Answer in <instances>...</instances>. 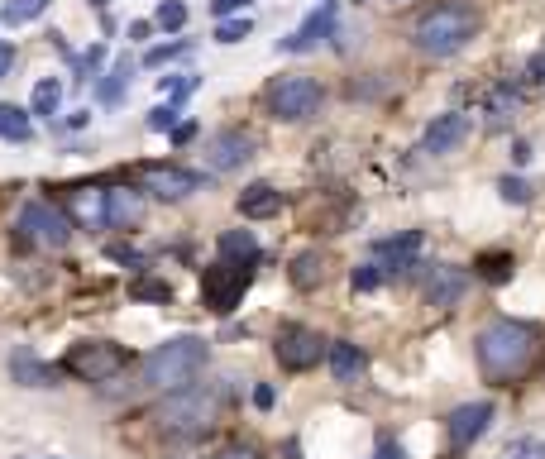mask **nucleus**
I'll list each match as a JSON object with an SVG mask.
<instances>
[{
	"mask_svg": "<svg viewBox=\"0 0 545 459\" xmlns=\"http://www.w3.org/2000/svg\"><path fill=\"white\" fill-rule=\"evenodd\" d=\"M29 134H34V120H29L20 106H0V139H15V144H24Z\"/></svg>",
	"mask_w": 545,
	"mask_h": 459,
	"instance_id": "nucleus-26",
	"label": "nucleus"
},
{
	"mask_svg": "<svg viewBox=\"0 0 545 459\" xmlns=\"http://www.w3.org/2000/svg\"><path fill=\"white\" fill-rule=\"evenodd\" d=\"M416 254H421V230H402L393 240H378L373 244V259L383 273H402V268H412Z\"/></svg>",
	"mask_w": 545,
	"mask_h": 459,
	"instance_id": "nucleus-15",
	"label": "nucleus"
},
{
	"mask_svg": "<svg viewBox=\"0 0 545 459\" xmlns=\"http://www.w3.org/2000/svg\"><path fill=\"white\" fill-rule=\"evenodd\" d=\"M531 77L545 87V53H536V58H531Z\"/></svg>",
	"mask_w": 545,
	"mask_h": 459,
	"instance_id": "nucleus-45",
	"label": "nucleus"
},
{
	"mask_svg": "<svg viewBox=\"0 0 545 459\" xmlns=\"http://www.w3.org/2000/svg\"><path fill=\"white\" fill-rule=\"evenodd\" d=\"M206 177L192 173V168H177V163H144V192H153L158 201H182L201 192Z\"/></svg>",
	"mask_w": 545,
	"mask_h": 459,
	"instance_id": "nucleus-10",
	"label": "nucleus"
},
{
	"mask_svg": "<svg viewBox=\"0 0 545 459\" xmlns=\"http://www.w3.org/2000/svg\"><path fill=\"white\" fill-rule=\"evenodd\" d=\"M249 29H254L249 20H220L216 24V39H220V44H240V39H249Z\"/></svg>",
	"mask_w": 545,
	"mask_h": 459,
	"instance_id": "nucleus-33",
	"label": "nucleus"
},
{
	"mask_svg": "<svg viewBox=\"0 0 545 459\" xmlns=\"http://www.w3.org/2000/svg\"><path fill=\"white\" fill-rule=\"evenodd\" d=\"M220 402H225V388H216V383H192V388H177L168 402H158V407H153V421H158L168 436L197 440L216 426Z\"/></svg>",
	"mask_w": 545,
	"mask_h": 459,
	"instance_id": "nucleus-3",
	"label": "nucleus"
},
{
	"mask_svg": "<svg viewBox=\"0 0 545 459\" xmlns=\"http://www.w3.org/2000/svg\"><path fill=\"white\" fill-rule=\"evenodd\" d=\"M273 402H278V397H273V388H268V383H259V388H254V407H273Z\"/></svg>",
	"mask_w": 545,
	"mask_h": 459,
	"instance_id": "nucleus-42",
	"label": "nucleus"
},
{
	"mask_svg": "<svg viewBox=\"0 0 545 459\" xmlns=\"http://www.w3.org/2000/svg\"><path fill=\"white\" fill-rule=\"evenodd\" d=\"M249 158H254V134L220 130L216 139H211V168H220V173H235V168H244Z\"/></svg>",
	"mask_w": 545,
	"mask_h": 459,
	"instance_id": "nucleus-12",
	"label": "nucleus"
},
{
	"mask_svg": "<svg viewBox=\"0 0 545 459\" xmlns=\"http://www.w3.org/2000/svg\"><path fill=\"white\" fill-rule=\"evenodd\" d=\"M10 63H15V48H10V44H5V39H0V77L10 72Z\"/></svg>",
	"mask_w": 545,
	"mask_h": 459,
	"instance_id": "nucleus-43",
	"label": "nucleus"
},
{
	"mask_svg": "<svg viewBox=\"0 0 545 459\" xmlns=\"http://www.w3.org/2000/svg\"><path fill=\"white\" fill-rule=\"evenodd\" d=\"M10 373H15V383H24V388H58V373L48 369L44 359H34L29 350H15Z\"/></svg>",
	"mask_w": 545,
	"mask_h": 459,
	"instance_id": "nucleus-19",
	"label": "nucleus"
},
{
	"mask_svg": "<svg viewBox=\"0 0 545 459\" xmlns=\"http://www.w3.org/2000/svg\"><path fill=\"white\" fill-rule=\"evenodd\" d=\"M479 273L488 278V283H507V278H512V254H483Z\"/></svg>",
	"mask_w": 545,
	"mask_h": 459,
	"instance_id": "nucleus-30",
	"label": "nucleus"
},
{
	"mask_svg": "<svg viewBox=\"0 0 545 459\" xmlns=\"http://www.w3.org/2000/svg\"><path fill=\"white\" fill-rule=\"evenodd\" d=\"M144 216V197L134 187H110L106 192V230H125V225H139Z\"/></svg>",
	"mask_w": 545,
	"mask_h": 459,
	"instance_id": "nucleus-17",
	"label": "nucleus"
},
{
	"mask_svg": "<svg viewBox=\"0 0 545 459\" xmlns=\"http://www.w3.org/2000/svg\"><path fill=\"white\" fill-rule=\"evenodd\" d=\"M536 359H541V330L536 326L498 316V321H488L479 330V369L488 383L512 388V383H522L526 373L536 369Z\"/></svg>",
	"mask_w": 545,
	"mask_h": 459,
	"instance_id": "nucleus-1",
	"label": "nucleus"
},
{
	"mask_svg": "<svg viewBox=\"0 0 545 459\" xmlns=\"http://www.w3.org/2000/svg\"><path fill=\"white\" fill-rule=\"evenodd\" d=\"M220 259L225 263H254L259 259V244H254L249 230H225V235H220Z\"/></svg>",
	"mask_w": 545,
	"mask_h": 459,
	"instance_id": "nucleus-24",
	"label": "nucleus"
},
{
	"mask_svg": "<svg viewBox=\"0 0 545 459\" xmlns=\"http://www.w3.org/2000/svg\"><path fill=\"white\" fill-rule=\"evenodd\" d=\"M153 24H158V29H187V5H182V0H163V5H158V15H153Z\"/></svg>",
	"mask_w": 545,
	"mask_h": 459,
	"instance_id": "nucleus-29",
	"label": "nucleus"
},
{
	"mask_svg": "<svg viewBox=\"0 0 545 459\" xmlns=\"http://www.w3.org/2000/svg\"><path fill=\"white\" fill-rule=\"evenodd\" d=\"M134 297H139V302H149V297H153V302H168L173 292H168L163 283H153V278H149V283H134Z\"/></svg>",
	"mask_w": 545,
	"mask_h": 459,
	"instance_id": "nucleus-38",
	"label": "nucleus"
},
{
	"mask_svg": "<svg viewBox=\"0 0 545 459\" xmlns=\"http://www.w3.org/2000/svg\"><path fill=\"white\" fill-rule=\"evenodd\" d=\"M292 283L302 287V292H311V287L326 283V254H321V249L297 254V259H292Z\"/></svg>",
	"mask_w": 545,
	"mask_h": 459,
	"instance_id": "nucleus-22",
	"label": "nucleus"
},
{
	"mask_svg": "<svg viewBox=\"0 0 545 459\" xmlns=\"http://www.w3.org/2000/svg\"><path fill=\"white\" fill-rule=\"evenodd\" d=\"M91 5H96V10H101V15H106V5H110V0H91Z\"/></svg>",
	"mask_w": 545,
	"mask_h": 459,
	"instance_id": "nucleus-46",
	"label": "nucleus"
},
{
	"mask_svg": "<svg viewBox=\"0 0 545 459\" xmlns=\"http://www.w3.org/2000/svg\"><path fill=\"white\" fill-rule=\"evenodd\" d=\"M464 134H469V120H464L459 110H450V115H436V120L426 125V134H421V153L440 158V153H450L455 144H464Z\"/></svg>",
	"mask_w": 545,
	"mask_h": 459,
	"instance_id": "nucleus-13",
	"label": "nucleus"
},
{
	"mask_svg": "<svg viewBox=\"0 0 545 459\" xmlns=\"http://www.w3.org/2000/svg\"><path fill=\"white\" fill-rule=\"evenodd\" d=\"M502 459H545V440L541 436H522L507 445V455Z\"/></svg>",
	"mask_w": 545,
	"mask_h": 459,
	"instance_id": "nucleus-31",
	"label": "nucleus"
},
{
	"mask_svg": "<svg viewBox=\"0 0 545 459\" xmlns=\"http://www.w3.org/2000/svg\"><path fill=\"white\" fill-rule=\"evenodd\" d=\"M498 192H502V201H512V206H526V201H531V187H526L522 177H502Z\"/></svg>",
	"mask_w": 545,
	"mask_h": 459,
	"instance_id": "nucleus-34",
	"label": "nucleus"
},
{
	"mask_svg": "<svg viewBox=\"0 0 545 459\" xmlns=\"http://www.w3.org/2000/svg\"><path fill=\"white\" fill-rule=\"evenodd\" d=\"M249 278H254V273H249V263H225V259H220L216 268H206V278H201V297H206L211 311L230 316V311L244 302Z\"/></svg>",
	"mask_w": 545,
	"mask_h": 459,
	"instance_id": "nucleus-8",
	"label": "nucleus"
},
{
	"mask_svg": "<svg viewBox=\"0 0 545 459\" xmlns=\"http://www.w3.org/2000/svg\"><path fill=\"white\" fill-rule=\"evenodd\" d=\"M182 53H192V44H187V39L163 44V48H149V53H144V67H163V63H173V58H182Z\"/></svg>",
	"mask_w": 545,
	"mask_h": 459,
	"instance_id": "nucleus-32",
	"label": "nucleus"
},
{
	"mask_svg": "<svg viewBox=\"0 0 545 459\" xmlns=\"http://www.w3.org/2000/svg\"><path fill=\"white\" fill-rule=\"evenodd\" d=\"M72 225H77V220L63 216L53 201H24L20 206L24 240H34L39 249H67V244H72Z\"/></svg>",
	"mask_w": 545,
	"mask_h": 459,
	"instance_id": "nucleus-7",
	"label": "nucleus"
},
{
	"mask_svg": "<svg viewBox=\"0 0 545 459\" xmlns=\"http://www.w3.org/2000/svg\"><path fill=\"white\" fill-rule=\"evenodd\" d=\"M192 139H197V120H182L173 130V144H192Z\"/></svg>",
	"mask_w": 545,
	"mask_h": 459,
	"instance_id": "nucleus-41",
	"label": "nucleus"
},
{
	"mask_svg": "<svg viewBox=\"0 0 545 459\" xmlns=\"http://www.w3.org/2000/svg\"><path fill=\"white\" fill-rule=\"evenodd\" d=\"M216 459H263V455L254 450V445H244V440H235V445H225V450H220Z\"/></svg>",
	"mask_w": 545,
	"mask_h": 459,
	"instance_id": "nucleus-39",
	"label": "nucleus"
},
{
	"mask_svg": "<svg viewBox=\"0 0 545 459\" xmlns=\"http://www.w3.org/2000/svg\"><path fill=\"white\" fill-rule=\"evenodd\" d=\"M125 91H130V58H120V63H115L106 77L96 82V101H101V106H120V101H125Z\"/></svg>",
	"mask_w": 545,
	"mask_h": 459,
	"instance_id": "nucleus-23",
	"label": "nucleus"
},
{
	"mask_svg": "<svg viewBox=\"0 0 545 459\" xmlns=\"http://www.w3.org/2000/svg\"><path fill=\"white\" fill-rule=\"evenodd\" d=\"M283 211V197L273 192V187H263V182H254V187H244V197H240V216L249 220H268V216H278Z\"/></svg>",
	"mask_w": 545,
	"mask_h": 459,
	"instance_id": "nucleus-21",
	"label": "nucleus"
},
{
	"mask_svg": "<svg viewBox=\"0 0 545 459\" xmlns=\"http://www.w3.org/2000/svg\"><path fill=\"white\" fill-rule=\"evenodd\" d=\"M474 34H479V10H474V5H459V0L431 5V10L412 24V44L421 48L426 58H450V53H459Z\"/></svg>",
	"mask_w": 545,
	"mask_h": 459,
	"instance_id": "nucleus-2",
	"label": "nucleus"
},
{
	"mask_svg": "<svg viewBox=\"0 0 545 459\" xmlns=\"http://www.w3.org/2000/svg\"><path fill=\"white\" fill-rule=\"evenodd\" d=\"M48 10V0H10L5 10H0V20L5 24H29V20H39Z\"/></svg>",
	"mask_w": 545,
	"mask_h": 459,
	"instance_id": "nucleus-27",
	"label": "nucleus"
},
{
	"mask_svg": "<svg viewBox=\"0 0 545 459\" xmlns=\"http://www.w3.org/2000/svg\"><path fill=\"white\" fill-rule=\"evenodd\" d=\"M378 283H383V268H378V263H364V268H354V292H373Z\"/></svg>",
	"mask_w": 545,
	"mask_h": 459,
	"instance_id": "nucleus-36",
	"label": "nucleus"
},
{
	"mask_svg": "<svg viewBox=\"0 0 545 459\" xmlns=\"http://www.w3.org/2000/svg\"><path fill=\"white\" fill-rule=\"evenodd\" d=\"M106 192L110 187H96V182L72 187V220L77 225H106Z\"/></svg>",
	"mask_w": 545,
	"mask_h": 459,
	"instance_id": "nucleus-18",
	"label": "nucleus"
},
{
	"mask_svg": "<svg viewBox=\"0 0 545 459\" xmlns=\"http://www.w3.org/2000/svg\"><path fill=\"white\" fill-rule=\"evenodd\" d=\"M464 287H469V273L464 268H450V263H436L431 268V278H426V302L431 306H455L464 297Z\"/></svg>",
	"mask_w": 545,
	"mask_h": 459,
	"instance_id": "nucleus-16",
	"label": "nucleus"
},
{
	"mask_svg": "<svg viewBox=\"0 0 545 459\" xmlns=\"http://www.w3.org/2000/svg\"><path fill=\"white\" fill-rule=\"evenodd\" d=\"M326 359H330V373H335V383H354L359 373L369 369L364 350H359V345H349V340H335Z\"/></svg>",
	"mask_w": 545,
	"mask_h": 459,
	"instance_id": "nucleus-20",
	"label": "nucleus"
},
{
	"mask_svg": "<svg viewBox=\"0 0 545 459\" xmlns=\"http://www.w3.org/2000/svg\"><path fill=\"white\" fill-rule=\"evenodd\" d=\"M273 354H278V364H283L287 373H306L326 359L330 345L311 326H283L278 330V340H273Z\"/></svg>",
	"mask_w": 545,
	"mask_h": 459,
	"instance_id": "nucleus-9",
	"label": "nucleus"
},
{
	"mask_svg": "<svg viewBox=\"0 0 545 459\" xmlns=\"http://www.w3.org/2000/svg\"><path fill=\"white\" fill-rule=\"evenodd\" d=\"M488 426H493V402H464V407H455L450 412V440H455V450L474 445Z\"/></svg>",
	"mask_w": 545,
	"mask_h": 459,
	"instance_id": "nucleus-11",
	"label": "nucleus"
},
{
	"mask_svg": "<svg viewBox=\"0 0 545 459\" xmlns=\"http://www.w3.org/2000/svg\"><path fill=\"white\" fill-rule=\"evenodd\" d=\"M512 110H517V91L512 87H498L493 96H488V120H493V125H507Z\"/></svg>",
	"mask_w": 545,
	"mask_h": 459,
	"instance_id": "nucleus-28",
	"label": "nucleus"
},
{
	"mask_svg": "<svg viewBox=\"0 0 545 459\" xmlns=\"http://www.w3.org/2000/svg\"><path fill=\"white\" fill-rule=\"evenodd\" d=\"M206 340L201 335H177L168 345H158V350L144 359V383L149 388H163V393H177V388H192V378L206 369Z\"/></svg>",
	"mask_w": 545,
	"mask_h": 459,
	"instance_id": "nucleus-4",
	"label": "nucleus"
},
{
	"mask_svg": "<svg viewBox=\"0 0 545 459\" xmlns=\"http://www.w3.org/2000/svg\"><path fill=\"white\" fill-rule=\"evenodd\" d=\"M58 106H63V82L58 77H39L34 96H29V115H58Z\"/></svg>",
	"mask_w": 545,
	"mask_h": 459,
	"instance_id": "nucleus-25",
	"label": "nucleus"
},
{
	"mask_svg": "<svg viewBox=\"0 0 545 459\" xmlns=\"http://www.w3.org/2000/svg\"><path fill=\"white\" fill-rule=\"evenodd\" d=\"M263 101H268V115H278V120H311L321 110V87L292 72V77H273Z\"/></svg>",
	"mask_w": 545,
	"mask_h": 459,
	"instance_id": "nucleus-6",
	"label": "nucleus"
},
{
	"mask_svg": "<svg viewBox=\"0 0 545 459\" xmlns=\"http://www.w3.org/2000/svg\"><path fill=\"white\" fill-rule=\"evenodd\" d=\"M330 29H335V5L326 0L321 10H311V15H306V20L297 24L292 34H287V39H283V53H306V48H316L321 39H330Z\"/></svg>",
	"mask_w": 545,
	"mask_h": 459,
	"instance_id": "nucleus-14",
	"label": "nucleus"
},
{
	"mask_svg": "<svg viewBox=\"0 0 545 459\" xmlns=\"http://www.w3.org/2000/svg\"><path fill=\"white\" fill-rule=\"evenodd\" d=\"M125 364H130V350L110 345V340H82V345L67 350V373L82 378V383H110Z\"/></svg>",
	"mask_w": 545,
	"mask_h": 459,
	"instance_id": "nucleus-5",
	"label": "nucleus"
},
{
	"mask_svg": "<svg viewBox=\"0 0 545 459\" xmlns=\"http://www.w3.org/2000/svg\"><path fill=\"white\" fill-rule=\"evenodd\" d=\"M373 459H407V455H402V445H397L393 436H383L378 440V450H373Z\"/></svg>",
	"mask_w": 545,
	"mask_h": 459,
	"instance_id": "nucleus-40",
	"label": "nucleus"
},
{
	"mask_svg": "<svg viewBox=\"0 0 545 459\" xmlns=\"http://www.w3.org/2000/svg\"><path fill=\"white\" fill-rule=\"evenodd\" d=\"M149 130L153 134H163V130L173 134L177 130V106H153L149 110Z\"/></svg>",
	"mask_w": 545,
	"mask_h": 459,
	"instance_id": "nucleus-35",
	"label": "nucleus"
},
{
	"mask_svg": "<svg viewBox=\"0 0 545 459\" xmlns=\"http://www.w3.org/2000/svg\"><path fill=\"white\" fill-rule=\"evenodd\" d=\"M254 0H211V15H216V24L220 20H230V15H240V10H249Z\"/></svg>",
	"mask_w": 545,
	"mask_h": 459,
	"instance_id": "nucleus-37",
	"label": "nucleus"
},
{
	"mask_svg": "<svg viewBox=\"0 0 545 459\" xmlns=\"http://www.w3.org/2000/svg\"><path fill=\"white\" fill-rule=\"evenodd\" d=\"M149 34H153L149 20H134V24H130V39H149Z\"/></svg>",
	"mask_w": 545,
	"mask_h": 459,
	"instance_id": "nucleus-44",
	"label": "nucleus"
}]
</instances>
